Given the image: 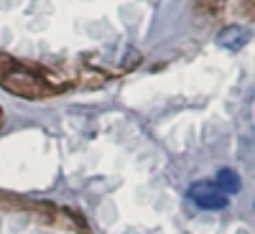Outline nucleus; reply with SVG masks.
Listing matches in <instances>:
<instances>
[{"mask_svg": "<svg viewBox=\"0 0 255 234\" xmlns=\"http://www.w3.org/2000/svg\"><path fill=\"white\" fill-rule=\"evenodd\" d=\"M186 196H189L191 204L204 209V211H220L230 201V196H225L212 181H197V183H191L189 191H186Z\"/></svg>", "mask_w": 255, "mask_h": 234, "instance_id": "obj_1", "label": "nucleus"}, {"mask_svg": "<svg viewBox=\"0 0 255 234\" xmlns=\"http://www.w3.org/2000/svg\"><path fill=\"white\" fill-rule=\"evenodd\" d=\"M215 186L222 191L225 196H232V194H238L240 191V176H238V171H232V168H220L217 171V176H215Z\"/></svg>", "mask_w": 255, "mask_h": 234, "instance_id": "obj_4", "label": "nucleus"}, {"mask_svg": "<svg viewBox=\"0 0 255 234\" xmlns=\"http://www.w3.org/2000/svg\"><path fill=\"white\" fill-rule=\"evenodd\" d=\"M248 41H250V31L245 26H227L217 33V44L227 51H240L248 46Z\"/></svg>", "mask_w": 255, "mask_h": 234, "instance_id": "obj_3", "label": "nucleus"}, {"mask_svg": "<svg viewBox=\"0 0 255 234\" xmlns=\"http://www.w3.org/2000/svg\"><path fill=\"white\" fill-rule=\"evenodd\" d=\"M3 87L15 92L18 97H41L44 87L26 72H15V79H3Z\"/></svg>", "mask_w": 255, "mask_h": 234, "instance_id": "obj_2", "label": "nucleus"}]
</instances>
